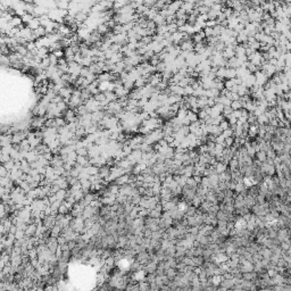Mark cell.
Wrapping results in <instances>:
<instances>
[{
    "label": "cell",
    "mask_w": 291,
    "mask_h": 291,
    "mask_svg": "<svg viewBox=\"0 0 291 291\" xmlns=\"http://www.w3.org/2000/svg\"><path fill=\"white\" fill-rule=\"evenodd\" d=\"M114 264H115V258H114V256L108 257V258H107V259L105 261V265L108 266L109 268H110V267H113Z\"/></svg>",
    "instance_id": "cell-5"
},
{
    "label": "cell",
    "mask_w": 291,
    "mask_h": 291,
    "mask_svg": "<svg viewBox=\"0 0 291 291\" xmlns=\"http://www.w3.org/2000/svg\"><path fill=\"white\" fill-rule=\"evenodd\" d=\"M175 275H176V273H175V271L173 268H168L166 271V276H167L168 280H173L175 278Z\"/></svg>",
    "instance_id": "cell-6"
},
{
    "label": "cell",
    "mask_w": 291,
    "mask_h": 291,
    "mask_svg": "<svg viewBox=\"0 0 291 291\" xmlns=\"http://www.w3.org/2000/svg\"><path fill=\"white\" fill-rule=\"evenodd\" d=\"M256 156H257V158H258V161H265L266 158H267L265 151H258V152H257Z\"/></svg>",
    "instance_id": "cell-7"
},
{
    "label": "cell",
    "mask_w": 291,
    "mask_h": 291,
    "mask_svg": "<svg viewBox=\"0 0 291 291\" xmlns=\"http://www.w3.org/2000/svg\"><path fill=\"white\" fill-rule=\"evenodd\" d=\"M139 289L140 291H150V284L148 282H140L139 284Z\"/></svg>",
    "instance_id": "cell-4"
},
{
    "label": "cell",
    "mask_w": 291,
    "mask_h": 291,
    "mask_svg": "<svg viewBox=\"0 0 291 291\" xmlns=\"http://www.w3.org/2000/svg\"><path fill=\"white\" fill-rule=\"evenodd\" d=\"M157 263H155V262H149L148 263L147 265L144 266V269H146V272L147 273H149V274H155L156 273V271H157Z\"/></svg>",
    "instance_id": "cell-2"
},
{
    "label": "cell",
    "mask_w": 291,
    "mask_h": 291,
    "mask_svg": "<svg viewBox=\"0 0 291 291\" xmlns=\"http://www.w3.org/2000/svg\"><path fill=\"white\" fill-rule=\"evenodd\" d=\"M47 248H48L52 254H56L57 250L59 249V242H58V239L52 238V237L51 238H49V239L47 240Z\"/></svg>",
    "instance_id": "cell-1"
},
{
    "label": "cell",
    "mask_w": 291,
    "mask_h": 291,
    "mask_svg": "<svg viewBox=\"0 0 291 291\" xmlns=\"http://www.w3.org/2000/svg\"><path fill=\"white\" fill-rule=\"evenodd\" d=\"M61 230H63V229H61V226L57 225V224H56V225H55V226H54V227L51 229V231H50V233H51V237H52V238H56V239H58V238L61 237Z\"/></svg>",
    "instance_id": "cell-3"
}]
</instances>
